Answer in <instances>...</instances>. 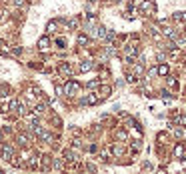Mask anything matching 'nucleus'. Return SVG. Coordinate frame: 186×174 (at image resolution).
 Masks as SVG:
<instances>
[{
	"mask_svg": "<svg viewBox=\"0 0 186 174\" xmlns=\"http://www.w3.org/2000/svg\"><path fill=\"white\" fill-rule=\"evenodd\" d=\"M48 46H50V40H48V38H40L38 48H40V50H48Z\"/></svg>",
	"mask_w": 186,
	"mask_h": 174,
	"instance_id": "nucleus-6",
	"label": "nucleus"
},
{
	"mask_svg": "<svg viewBox=\"0 0 186 174\" xmlns=\"http://www.w3.org/2000/svg\"><path fill=\"white\" fill-rule=\"evenodd\" d=\"M100 92H102V96H108V94H110V88H108V86H102V90H100Z\"/></svg>",
	"mask_w": 186,
	"mask_h": 174,
	"instance_id": "nucleus-14",
	"label": "nucleus"
},
{
	"mask_svg": "<svg viewBox=\"0 0 186 174\" xmlns=\"http://www.w3.org/2000/svg\"><path fill=\"white\" fill-rule=\"evenodd\" d=\"M96 102H98V96H96V94H90V96L84 100V104H96Z\"/></svg>",
	"mask_w": 186,
	"mask_h": 174,
	"instance_id": "nucleus-8",
	"label": "nucleus"
},
{
	"mask_svg": "<svg viewBox=\"0 0 186 174\" xmlns=\"http://www.w3.org/2000/svg\"><path fill=\"white\" fill-rule=\"evenodd\" d=\"M178 122H180L182 126H186V114H184V116H180V118H178Z\"/></svg>",
	"mask_w": 186,
	"mask_h": 174,
	"instance_id": "nucleus-15",
	"label": "nucleus"
},
{
	"mask_svg": "<svg viewBox=\"0 0 186 174\" xmlns=\"http://www.w3.org/2000/svg\"><path fill=\"white\" fill-rule=\"evenodd\" d=\"M60 72H64V74H70V64H62V66H60Z\"/></svg>",
	"mask_w": 186,
	"mask_h": 174,
	"instance_id": "nucleus-12",
	"label": "nucleus"
},
{
	"mask_svg": "<svg viewBox=\"0 0 186 174\" xmlns=\"http://www.w3.org/2000/svg\"><path fill=\"white\" fill-rule=\"evenodd\" d=\"M78 44H80V46H86V44H88V38H86L84 34H80V36H78Z\"/></svg>",
	"mask_w": 186,
	"mask_h": 174,
	"instance_id": "nucleus-11",
	"label": "nucleus"
},
{
	"mask_svg": "<svg viewBox=\"0 0 186 174\" xmlns=\"http://www.w3.org/2000/svg\"><path fill=\"white\" fill-rule=\"evenodd\" d=\"M2 158H4V160H10V158H12V148H10V146H4V148H2Z\"/></svg>",
	"mask_w": 186,
	"mask_h": 174,
	"instance_id": "nucleus-4",
	"label": "nucleus"
},
{
	"mask_svg": "<svg viewBox=\"0 0 186 174\" xmlns=\"http://www.w3.org/2000/svg\"><path fill=\"white\" fill-rule=\"evenodd\" d=\"M180 18H182V20L186 22V12H182V16H180Z\"/></svg>",
	"mask_w": 186,
	"mask_h": 174,
	"instance_id": "nucleus-17",
	"label": "nucleus"
},
{
	"mask_svg": "<svg viewBox=\"0 0 186 174\" xmlns=\"http://www.w3.org/2000/svg\"><path fill=\"white\" fill-rule=\"evenodd\" d=\"M156 72H158V74H162V76H166V74H168V66H166V64H162V66H158V68H156Z\"/></svg>",
	"mask_w": 186,
	"mask_h": 174,
	"instance_id": "nucleus-9",
	"label": "nucleus"
},
{
	"mask_svg": "<svg viewBox=\"0 0 186 174\" xmlns=\"http://www.w3.org/2000/svg\"><path fill=\"white\" fill-rule=\"evenodd\" d=\"M116 138H118V140H126V138H128V134H126L124 130H118V132H116Z\"/></svg>",
	"mask_w": 186,
	"mask_h": 174,
	"instance_id": "nucleus-10",
	"label": "nucleus"
},
{
	"mask_svg": "<svg viewBox=\"0 0 186 174\" xmlns=\"http://www.w3.org/2000/svg\"><path fill=\"white\" fill-rule=\"evenodd\" d=\"M56 44H58V46H60V48H64V44H66V42H64V40H62V38H58V40H56Z\"/></svg>",
	"mask_w": 186,
	"mask_h": 174,
	"instance_id": "nucleus-16",
	"label": "nucleus"
},
{
	"mask_svg": "<svg viewBox=\"0 0 186 174\" xmlns=\"http://www.w3.org/2000/svg\"><path fill=\"white\" fill-rule=\"evenodd\" d=\"M184 146H182V144H178V146H176V148H174V156H176V158H180V160H182V158H184Z\"/></svg>",
	"mask_w": 186,
	"mask_h": 174,
	"instance_id": "nucleus-3",
	"label": "nucleus"
},
{
	"mask_svg": "<svg viewBox=\"0 0 186 174\" xmlns=\"http://www.w3.org/2000/svg\"><path fill=\"white\" fill-rule=\"evenodd\" d=\"M78 90V84L76 82H70L68 86H66V94H72V92H76Z\"/></svg>",
	"mask_w": 186,
	"mask_h": 174,
	"instance_id": "nucleus-7",
	"label": "nucleus"
},
{
	"mask_svg": "<svg viewBox=\"0 0 186 174\" xmlns=\"http://www.w3.org/2000/svg\"><path fill=\"white\" fill-rule=\"evenodd\" d=\"M48 32H56V22H50L48 24Z\"/></svg>",
	"mask_w": 186,
	"mask_h": 174,
	"instance_id": "nucleus-13",
	"label": "nucleus"
},
{
	"mask_svg": "<svg viewBox=\"0 0 186 174\" xmlns=\"http://www.w3.org/2000/svg\"><path fill=\"white\" fill-rule=\"evenodd\" d=\"M92 66H94V64L90 62V60H84V62L78 66V70H80V72H88V70H92Z\"/></svg>",
	"mask_w": 186,
	"mask_h": 174,
	"instance_id": "nucleus-2",
	"label": "nucleus"
},
{
	"mask_svg": "<svg viewBox=\"0 0 186 174\" xmlns=\"http://www.w3.org/2000/svg\"><path fill=\"white\" fill-rule=\"evenodd\" d=\"M142 4V10L146 12V14H150V12H154V4L152 2H148V0H144V2H140Z\"/></svg>",
	"mask_w": 186,
	"mask_h": 174,
	"instance_id": "nucleus-1",
	"label": "nucleus"
},
{
	"mask_svg": "<svg viewBox=\"0 0 186 174\" xmlns=\"http://www.w3.org/2000/svg\"><path fill=\"white\" fill-rule=\"evenodd\" d=\"M106 36H108L106 28H104V26H98V28H96V38H106Z\"/></svg>",
	"mask_w": 186,
	"mask_h": 174,
	"instance_id": "nucleus-5",
	"label": "nucleus"
}]
</instances>
